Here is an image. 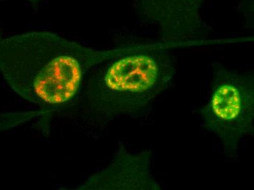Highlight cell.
<instances>
[{
  "mask_svg": "<svg viewBox=\"0 0 254 190\" xmlns=\"http://www.w3.org/2000/svg\"><path fill=\"white\" fill-rule=\"evenodd\" d=\"M122 49L94 50L49 32L0 35V72L45 114L67 106L89 71Z\"/></svg>",
  "mask_w": 254,
  "mask_h": 190,
  "instance_id": "obj_1",
  "label": "cell"
},
{
  "mask_svg": "<svg viewBox=\"0 0 254 190\" xmlns=\"http://www.w3.org/2000/svg\"><path fill=\"white\" fill-rule=\"evenodd\" d=\"M177 4L181 6H193L199 1V0H175Z\"/></svg>",
  "mask_w": 254,
  "mask_h": 190,
  "instance_id": "obj_5",
  "label": "cell"
},
{
  "mask_svg": "<svg viewBox=\"0 0 254 190\" xmlns=\"http://www.w3.org/2000/svg\"><path fill=\"white\" fill-rule=\"evenodd\" d=\"M152 152L118 153L112 163L90 178L80 190H162L151 172Z\"/></svg>",
  "mask_w": 254,
  "mask_h": 190,
  "instance_id": "obj_4",
  "label": "cell"
},
{
  "mask_svg": "<svg viewBox=\"0 0 254 190\" xmlns=\"http://www.w3.org/2000/svg\"><path fill=\"white\" fill-rule=\"evenodd\" d=\"M204 127L218 137L228 151L254 130L253 75L217 69L208 99L199 111Z\"/></svg>",
  "mask_w": 254,
  "mask_h": 190,
  "instance_id": "obj_3",
  "label": "cell"
},
{
  "mask_svg": "<svg viewBox=\"0 0 254 190\" xmlns=\"http://www.w3.org/2000/svg\"><path fill=\"white\" fill-rule=\"evenodd\" d=\"M166 43L122 48L98 64L88 85L91 109L105 116L137 114L168 87L176 61Z\"/></svg>",
  "mask_w": 254,
  "mask_h": 190,
  "instance_id": "obj_2",
  "label": "cell"
},
{
  "mask_svg": "<svg viewBox=\"0 0 254 190\" xmlns=\"http://www.w3.org/2000/svg\"><path fill=\"white\" fill-rule=\"evenodd\" d=\"M29 1H32V2H38V1H40V0H29Z\"/></svg>",
  "mask_w": 254,
  "mask_h": 190,
  "instance_id": "obj_6",
  "label": "cell"
}]
</instances>
